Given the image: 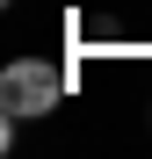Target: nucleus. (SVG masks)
Returning <instances> with one entry per match:
<instances>
[{
  "label": "nucleus",
  "mask_w": 152,
  "mask_h": 159,
  "mask_svg": "<svg viewBox=\"0 0 152 159\" xmlns=\"http://www.w3.org/2000/svg\"><path fill=\"white\" fill-rule=\"evenodd\" d=\"M65 101V72L51 58H15L0 72V116H51Z\"/></svg>",
  "instance_id": "obj_1"
}]
</instances>
